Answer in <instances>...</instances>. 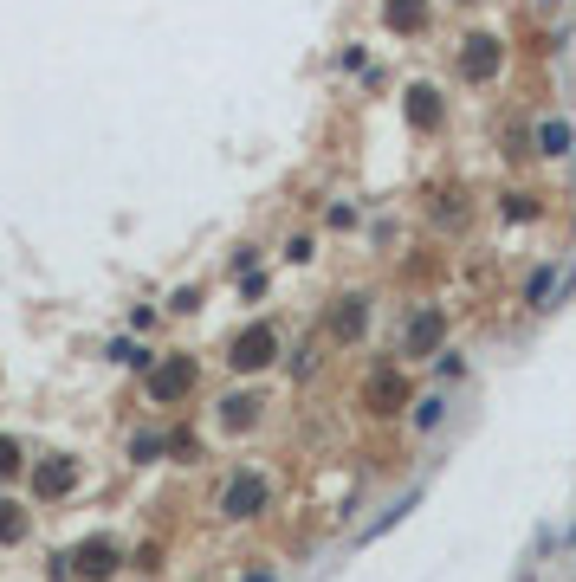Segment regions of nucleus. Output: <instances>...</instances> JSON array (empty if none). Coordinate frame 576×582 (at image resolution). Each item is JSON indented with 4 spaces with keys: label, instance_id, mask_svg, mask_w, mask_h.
I'll list each match as a JSON object with an SVG mask.
<instances>
[{
    "label": "nucleus",
    "instance_id": "obj_7",
    "mask_svg": "<svg viewBox=\"0 0 576 582\" xmlns=\"http://www.w3.org/2000/svg\"><path fill=\"white\" fill-rule=\"evenodd\" d=\"M441 421H447V401H441V395H427V401L414 408V433H435Z\"/></svg>",
    "mask_w": 576,
    "mask_h": 582
},
{
    "label": "nucleus",
    "instance_id": "obj_5",
    "mask_svg": "<svg viewBox=\"0 0 576 582\" xmlns=\"http://www.w3.org/2000/svg\"><path fill=\"white\" fill-rule=\"evenodd\" d=\"M363 324H370V298H343V311H337V343H350V337H363Z\"/></svg>",
    "mask_w": 576,
    "mask_h": 582
},
{
    "label": "nucleus",
    "instance_id": "obj_15",
    "mask_svg": "<svg viewBox=\"0 0 576 582\" xmlns=\"http://www.w3.org/2000/svg\"><path fill=\"white\" fill-rule=\"evenodd\" d=\"M441 110H435V91H414V123H435Z\"/></svg>",
    "mask_w": 576,
    "mask_h": 582
},
{
    "label": "nucleus",
    "instance_id": "obj_2",
    "mask_svg": "<svg viewBox=\"0 0 576 582\" xmlns=\"http://www.w3.org/2000/svg\"><path fill=\"white\" fill-rule=\"evenodd\" d=\"M188 389H194V362H188V356L162 362V369L150 376V401H182Z\"/></svg>",
    "mask_w": 576,
    "mask_h": 582
},
{
    "label": "nucleus",
    "instance_id": "obj_17",
    "mask_svg": "<svg viewBox=\"0 0 576 582\" xmlns=\"http://www.w3.org/2000/svg\"><path fill=\"white\" fill-rule=\"evenodd\" d=\"M253 582H272V576H253Z\"/></svg>",
    "mask_w": 576,
    "mask_h": 582
},
{
    "label": "nucleus",
    "instance_id": "obj_12",
    "mask_svg": "<svg viewBox=\"0 0 576 582\" xmlns=\"http://www.w3.org/2000/svg\"><path fill=\"white\" fill-rule=\"evenodd\" d=\"M71 479H79V473H71V466H46V473H39V492H65Z\"/></svg>",
    "mask_w": 576,
    "mask_h": 582
},
{
    "label": "nucleus",
    "instance_id": "obj_9",
    "mask_svg": "<svg viewBox=\"0 0 576 582\" xmlns=\"http://www.w3.org/2000/svg\"><path fill=\"white\" fill-rule=\"evenodd\" d=\"M538 142H544V156H563V150H570V123H557V117H550V123L538 130Z\"/></svg>",
    "mask_w": 576,
    "mask_h": 582
},
{
    "label": "nucleus",
    "instance_id": "obj_18",
    "mask_svg": "<svg viewBox=\"0 0 576 582\" xmlns=\"http://www.w3.org/2000/svg\"><path fill=\"white\" fill-rule=\"evenodd\" d=\"M544 7H557V0H544Z\"/></svg>",
    "mask_w": 576,
    "mask_h": 582
},
{
    "label": "nucleus",
    "instance_id": "obj_11",
    "mask_svg": "<svg viewBox=\"0 0 576 582\" xmlns=\"http://www.w3.org/2000/svg\"><path fill=\"white\" fill-rule=\"evenodd\" d=\"M14 537H26V518L14 512V504H0V544H14Z\"/></svg>",
    "mask_w": 576,
    "mask_h": 582
},
{
    "label": "nucleus",
    "instance_id": "obj_3",
    "mask_svg": "<svg viewBox=\"0 0 576 582\" xmlns=\"http://www.w3.org/2000/svg\"><path fill=\"white\" fill-rule=\"evenodd\" d=\"M272 349H278V337H272L266 324H253V330L234 343V356H227V362H234V369H266V362H272Z\"/></svg>",
    "mask_w": 576,
    "mask_h": 582
},
{
    "label": "nucleus",
    "instance_id": "obj_4",
    "mask_svg": "<svg viewBox=\"0 0 576 582\" xmlns=\"http://www.w3.org/2000/svg\"><path fill=\"white\" fill-rule=\"evenodd\" d=\"M435 343H441V311H421V317L402 330V349H408V356H427Z\"/></svg>",
    "mask_w": 576,
    "mask_h": 582
},
{
    "label": "nucleus",
    "instance_id": "obj_14",
    "mask_svg": "<svg viewBox=\"0 0 576 582\" xmlns=\"http://www.w3.org/2000/svg\"><path fill=\"white\" fill-rule=\"evenodd\" d=\"M253 408H259V401H246V395H234V401H227V427H246V421H253Z\"/></svg>",
    "mask_w": 576,
    "mask_h": 582
},
{
    "label": "nucleus",
    "instance_id": "obj_6",
    "mask_svg": "<svg viewBox=\"0 0 576 582\" xmlns=\"http://www.w3.org/2000/svg\"><path fill=\"white\" fill-rule=\"evenodd\" d=\"M79 569H85V576H110V569H117V544H104V537L85 544V550H79Z\"/></svg>",
    "mask_w": 576,
    "mask_h": 582
},
{
    "label": "nucleus",
    "instance_id": "obj_10",
    "mask_svg": "<svg viewBox=\"0 0 576 582\" xmlns=\"http://www.w3.org/2000/svg\"><path fill=\"white\" fill-rule=\"evenodd\" d=\"M370 401H376V408L389 414V408L402 401V382H395V376H376V382H370Z\"/></svg>",
    "mask_w": 576,
    "mask_h": 582
},
{
    "label": "nucleus",
    "instance_id": "obj_13",
    "mask_svg": "<svg viewBox=\"0 0 576 582\" xmlns=\"http://www.w3.org/2000/svg\"><path fill=\"white\" fill-rule=\"evenodd\" d=\"M389 20H395V26H421V0H395Z\"/></svg>",
    "mask_w": 576,
    "mask_h": 582
},
{
    "label": "nucleus",
    "instance_id": "obj_16",
    "mask_svg": "<svg viewBox=\"0 0 576 582\" xmlns=\"http://www.w3.org/2000/svg\"><path fill=\"white\" fill-rule=\"evenodd\" d=\"M20 466V453H14V441H0V473H14Z\"/></svg>",
    "mask_w": 576,
    "mask_h": 582
},
{
    "label": "nucleus",
    "instance_id": "obj_8",
    "mask_svg": "<svg viewBox=\"0 0 576 582\" xmlns=\"http://www.w3.org/2000/svg\"><path fill=\"white\" fill-rule=\"evenodd\" d=\"M498 65V52H492V39H473V52H466V78H486V71Z\"/></svg>",
    "mask_w": 576,
    "mask_h": 582
},
{
    "label": "nucleus",
    "instance_id": "obj_1",
    "mask_svg": "<svg viewBox=\"0 0 576 582\" xmlns=\"http://www.w3.org/2000/svg\"><path fill=\"white\" fill-rule=\"evenodd\" d=\"M266 504V479L259 473H234V485H227V498H221V512L227 518H253Z\"/></svg>",
    "mask_w": 576,
    "mask_h": 582
}]
</instances>
